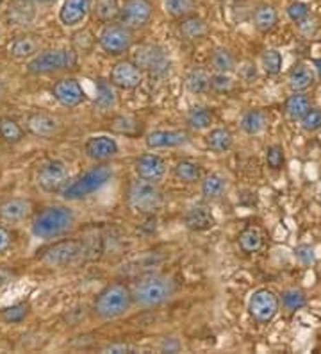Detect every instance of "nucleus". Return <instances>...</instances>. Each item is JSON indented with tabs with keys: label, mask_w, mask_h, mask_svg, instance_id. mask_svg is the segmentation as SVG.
I'll use <instances>...</instances> for the list:
<instances>
[{
	"label": "nucleus",
	"mask_w": 321,
	"mask_h": 354,
	"mask_svg": "<svg viewBox=\"0 0 321 354\" xmlns=\"http://www.w3.org/2000/svg\"><path fill=\"white\" fill-rule=\"evenodd\" d=\"M127 202H129L132 210L139 211V213H154L163 206V192L159 188V183L138 177V179L130 183Z\"/></svg>",
	"instance_id": "obj_6"
},
{
	"label": "nucleus",
	"mask_w": 321,
	"mask_h": 354,
	"mask_svg": "<svg viewBox=\"0 0 321 354\" xmlns=\"http://www.w3.org/2000/svg\"><path fill=\"white\" fill-rule=\"evenodd\" d=\"M32 204L27 199H9L0 206V219L8 224H20L31 215Z\"/></svg>",
	"instance_id": "obj_21"
},
{
	"label": "nucleus",
	"mask_w": 321,
	"mask_h": 354,
	"mask_svg": "<svg viewBox=\"0 0 321 354\" xmlns=\"http://www.w3.org/2000/svg\"><path fill=\"white\" fill-rule=\"evenodd\" d=\"M84 250L86 247L81 240H61L47 247L38 258L47 267H66L83 258Z\"/></svg>",
	"instance_id": "obj_9"
},
{
	"label": "nucleus",
	"mask_w": 321,
	"mask_h": 354,
	"mask_svg": "<svg viewBox=\"0 0 321 354\" xmlns=\"http://www.w3.org/2000/svg\"><path fill=\"white\" fill-rule=\"evenodd\" d=\"M93 14L100 22H113V20L120 17L118 0H96L95 6H93Z\"/></svg>",
	"instance_id": "obj_34"
},
{
	"label": "nucleus",
	"mask_w": 321,
	"mask_h": 354,
	"mask_svg": "<svg viewBox=\"0 0 321 354\" xmlns=\"http://www.w3.org/2000/svg\"><path fill=\"white\" fill-rule=\"evenodd\" d=\"M132 304L134 301H132V292L129 286L122 283H111L100 290L96 295L95 313L100 320L107 322V320L123 317Z\"/></svg>",
	"instance_id": "obj_3"
},
{
	"label": "nucleus",
	"mask_w": 321,
	"mask_h": 354,
	"mask_svg": "<svg viewBox=\"0 0 321 354\" xmlns=\"http://www.w3.org/2000/svg\"><path fill=\"white\" fill-rule=\"evenodd\" d=\"M154 14V8L150 0H125V4L120 8V22L129 29H143L150 23Z\"/></svg>",
	"instance_id": "obj_12"
},
{
	"label": "nucleus",
	"mask_w": 321,
	"mask_h": 354,
	"mask_svg": "<svg viewBox=\"0 0 321 354\" xmlns=\"http://www.w3.org/2000/svg\"><path fill=\"white\" fill-rule=\"evenodd\" d=\"M234 86V79L230 77V74H220V72H214L211 75V90L216 93H225L230 92Z\"/></svg>",
	"instance_id": "obj_43"
},
{
	"label": "nucleus",
	"mask_w": 321,
	"mask_h": 354,
	"mask_svg": "<svg viewBox=\"0 0 321 354\" xmlns=\"http://www.w3.org/2000/svg\"><path fill=\"white\" fill-rule=\"evenodd\" d=\"M239 77L243 79V81H247V83H252V81H256L257 79V66L256 63H243L241 65V68H239Z\"/></svg>",
	"instance_id": "obj_47"
},
{
	"label": "nucleus",
	"mask_w": 321,
	"mask_h": 354,
	"mask_svg": "<svg viewBox=\"0 0 321 354\" xmlns=\"http://www.w3.org/2000/svg\"><path fill=\"white\" fill-rule=\"evenodd\" d=\"M266 124H268V117H266L265 111L260 110H248L241 117V129L250 136L260 135L265 131Z\"/></svg>",
	"instance_id": "obj_30"
},
{
	"label": "nucleus",
	"mask_w": 321,
	"mask_h": 354,
	"mask_svg": "<svg viewBox=\"0 0 321 354\" xmlns=\"http://www.w3.org/2000/svg\"><path fill=\"white\" fill-rule=\"evenodd\" d=\"M166 13L174 18L191 17L196 9V0H165Z\"/></svg>",
	"instance_id": "obj_35"
},
{
	"label": "nucleus",
	"mask_w": 321,
	"mask_h": 354,
	"mask_svg": "<svg viewBox=\"0 0 321 354\" xmlns=\"http://www.w3.org/2000/svg\"><path fill=\"white\" fill-rule=\"evenodd\" d=\"M284 149L280 147V145H271V147H268V150H266V163H268V166L271 168V170H280L284 165Z\"/></svg>",
	"instance_id": "obj_44"
},
{
	"label": "nucleus",
	"mask_w": 321,
	"mask_h": 354,
	"mask_svg": "<svg viewBox=\"0 0 321 354\" xmlns=\"http://www.w3.org/2000/svg\"><path fill=\"white\" fill-rule=\"evenodd\" d=\"M211 66L214 72L220 74H230L236 70V57L234 54L230 52L229 48L218 47L211 56Z\"/></svg>",
	"instance_id": "obj_33"
},
{
	"label": "nucleus",
	"mask_w": 321,
	"mask_h": 354,
	"mask_svg": "<svg viewBox=\"0 0 321 354\" xmlns=\"http://www.w3.org/2000/svg\"><path fill=\"white\" fill-rule=\"evenodd\" d=\"M27 315H29V304L27 302H18V304H13V306L4 308L0 317H2V320H6L9 324H18L22 322Z\"/></svg>",
	"instance_id": "obj_41"
},
{
	"label": "nucleus",
	"mask_w": 321,
	"mask_h": 354,
	"mask_svg": "<svg viewBox=\"0 0 321 354\" xmlns=\"http://www.w3.org/2000/svg\"><path fill=\"white\" fill-rule=\"evenodd\" d=\"M132 61L147 74L163 75L169 70L172 59L165 48L156 43H143L132 52Z\"/></svg>",
	"instance_id": "obj_8"
},
{
	"label": "nucleus",
	"mask_w": 321,
	"mask_h": 354,
	"mask_svg": "<svg viewBox=\"0 0 321 354\" xmlns=\"http://www.w3.org/2000/svg\"><path fill=\"white\" fill-rule=\"evenodd\" d=\"M92 11V0H65L59 9V20L63 26L75 27L84 22Z\"/></svg>",
	"instance_id": "obj_18"
},
{
	"label": "nucleus",
	"mask_w": 321,
	"mask_h": 354,
	"mask_svg": "<svg viewBox=\"0 0 321 354\" xmlns=\"http://www.w3.org/2000/svg\"><path fill=\"white\" fill-rule=\"evenodd\" d=\"M280 310V299L277 293L268 288H260L253 292L248 299V313L256 322L268 324L277 317Z\"/></svg>",
	"instance_id": "obj_10"
},
{
	"label": "nucleus",
	"mask_w": 321,
	"mask_h": 354,
	"mask_svg": "<svg viewBox=\"0 0 321 354\" xmlns=\"http://www.w3.org/2000/svg\"><path fill=\"white\" fill-rule=\"evenodd\" d=\"M27 131L39 138H50L59 131V122L52 115L38 111L27 117Z\"/></svg>",
	"instance_id": "obj_20"
},
{
	"label": "nucleus",
	"mask_w": 321,
	"mask_h": 354,
	"mask_svg": "<svg viewBox=\"0 0 321 354\" xmlns=\"http://www.w3.org/2000/svg\"><path fill=\"white\" fill-rule=\"evenodd\" d=\"M109 81L120 90H134L143 83V70L134 61H118L111 70Z\"/></svg>",
	"instance_id": "obj_13"
},
{
	"label": "nucleus",
	"mask_w": 321,
	"mask_h": 354,
	"mask_svg": "<svg viewBox=\"0 0 321 354\" xmlns=\"http://www.w3.org/2000/svg\"><path fill=\"white\" fill-rule=\"evenodd\" d=\"M300 124H302V129L307 132H314L318 129H321V110L311 108L309 113L300 120Z\"/></svg>",
	"instance_id": "obj_45"
},
{
	"label": "nucleus",
	"mask_w": 321,
	"mask_h": 354,
	"mask_svg": "<svg viewBox=\"0 0 321 354\" xmlns=\"http://www.w3.org/2000/svg\"><path fill=\"white\" fill-rule=\"evenodd\" d=\"M239 247L247 254H253L260 250L262 247V235L259 229L256 228H247L241 235H239Z\"/></svg>",
	"instance_id": "obj_36"
},
{
	"label": "nucleus",
	"mask_w": 321,
	"mask_h": 354,
	"mask_svg": "<svg viewBox=\"0 0 321 354\" xmlns=\"http://www.w3.org/2000/svg\"><path fill=\"white\" fill-rule=\"evenodd\" d=\"M277 23H278V13L273 6L260 4L259 8L253 11V26H256V29L259 32L273 31Z\"/></svg>",
	"instance_id": "obj_25"
},
{
	"label": "nucleus",
	"mask_w": 321,
	"mask_h": 354,
	"mask_svg": "<svg viewBox=\"0 0 321 354\" xmlns=\"http://www.w3.org/2000/svg\"><path fill=\"white\" fill-rule=\"evenodd\" d=\"M227 192V179L220 174H209L202 181V195L204 201H218Z\"/></svg>",
	"instance_id": "obj_26"
},
{
	"label": "nucleus",
	"mask_w": 321,
	"mask_h": 354,
	"mask_svg": "<svg viewBox=\"0 0 321 354\" xmlns=\"http://www.w3.org/2000/svg\"><path fill=\"white\" fill-rule=\"evenodd\" d=\"M314 81H316V74L311 66L304 65V63L293 66L287 75V84L293 92H305L313 86Z\"/></svg>",
	"instance_id": "obj_22"
},
{
	"label": "nucleus",
	"mask_w": 321,
	"mask_h": 354,
	"mask_svg": "<svg viewBox=\"0 0 321 354\" xmlns=\"http://www.w3.org/2000/svg\"><path fill=\"white\" fill-rule=\"evenodd\" d=\"M178 32L187 41H196V39H202L207 36L209 26L205 23L204 18L191 14V17L183 18V22L178 26Z\"/></svg>",
	"instance_id": "obj_24"
},
{
	"label": "nucleus",
	"mask_w": 321,
	"mask_h": 354,
	"mask_svg": "<svg viewBox=\"0 0 321 354\" xmlns=\"http://www.w3.org/2000/svg\"><path fill=\"white\" fill-rule=\"evenodd\" d=\"M36 179H38L39 188L43 190V192H59V190H63L68 184V166H66L63 159H50V161L39 166Z\"/></svg>",
	"instance_id": "obj_11"
},
{
	"label": "nucleus",
	"mask_w": 321,
	"mask_h": 354,
	"mask_svg": "<svg viewBox=\"0 0 321 354\" xmlns=\"http://www.w3.org/2000/svg\"><path fill=\"white\" fill-rule=\"evenodd\" d=\"M134 170L138 174V177L147 181H154V183H159L163 181V177L166 175V163L165 159L157 154L147 153L141 154V156L136 159Z\"/></svg>",
	"instance_id": "obj_17"
},
{
	"label": "nucleus",
	"mask_w": 321,
	"mask_h": 354,
	"mask_svg": "<svg viewBox=\"0 0 321 354\" xmlns=\"http://www.w3.org/2000/svg\"><path fill=\"white\" fill-rule=\"evenodd\" d=\"M305 302H307V297L302 290L293 288L282 293V308L286 311L300 310V308L305 306Z\"/></svg>",
	"instance_id": "obj_40"
},
{
	"label": "nucleus",
	"mask_w": 321,
	"mask_h": 354,
	"mask_svg": "<svg viewBox=\"0 0 321 354\" xmlns=\"http://www.w3.org/2000/svg\"><path fill=\"white\" fill-rule=\"evenodd\" d=\"M75 226V213L66 206L45 208L32 222V235L41 240H54L72 231Z\"/></svg>",
	"instance_id": "obj_2"
},
{
	"label": "nucleus",
	"mask_w": 321,
	"mask_h": 354,
	"mask_svg": "<svg viewBox=\"0 0 321 354\" xmlns=\"http://www.w3.org/2000/svg\"><path fill=\"white\" fill-rule=\"evenodd\" d=\"M95 106L99 110L107 111L116 106V95H114L113 83L105 79H96V99Z\"/></svg>",
	"instance_id": "obj_31"
},
{
	"label": "nucleus",
	"mask_w": 321,
	"mask_h": 354,
	"mask_svg": "<svg viewBox=\"0 0 321 354\" xmlns=\"http://www.w3.org/2000/svg\"><path fill=\"white\" fill-rule=\"evenodd\" d=\"M9 245H11V235L8 229L0 226V254H4L9 249Z\"/></svg>",
	"instance_id": "obj_49"
},
{
	"label": "nucleus",
	"mask_w": 321,
	"mask_h": 354,
	"mask_svg": "<svg viewBox=\"0 0 321 354\" xmlns=\"http://www.w3.org/2000/svg\"><path fill=\"white\" fill-rule=\"evenodd\" d=\"M313 65H314V68H316L318 77L321 79V59H313Z\"/></svg>",
	"instance_id": "obj_50"
},
{
	"label": "nucleus",
	"mask_w": 321,
	"mask_h": 354,
	"mask_svg": "<svg viewBox=\"0 0 321 354\" xmlns=\"http://www.w3.org/2000/svg\"><path fill=\"white\" fill-rule=\"evenodd\" d=\"M311 108H313L311 99H309L307 95H304L302 92H295L293 95L287 97L286 104H284L286 117L289 118L291 122H300V120L309 113Z\"/></svg>",
	"instance_id": "obj_23"
},
{
	"label": "nucleus",
	"mask_w": 321,
	"mask_h": 354,
	"mask_svg": "<svg viewBox=\"0 0 321 354\" xmlns=\"http://www.w3.org/2000/svg\"><path fill=\"white\" fill-rule=\"evenodd\" d=\"M174 174L183 183L195 184L202 181V166H200V163L191 161V159H183L174 166Z\"/></svg>",
	"instance_id": "obj_29"
},
{
	"label": "nucleus",
	"mask_w": 321,
	"mask_h": 354,
	"mask_svg": "<svg viewBox=\"0 0 321 354\" xmlns=\"http://www.w3.org/2000/svg\"><path fill=\"white\" fill-rule=\"evenodd\" d=\"M84 153L90 159L99 163H104L107 159H113L114 156H118L120 153V147H118L116 140L111 138V136H93L84 145Z\"/></svg>",
	"instance_id": "obj_16"
},
{
	"label": "nucleus",
	"mask_w": 321,
	"mask_h": 354,
	"mask_svg": "<svg viewBox=\"0 0 321 354\" xmlns=\"http://www.w3.org/2000/svg\"><path fill=\"white\" fill-rule=\"evenodd\" d=\"M260 66L268 75L280 74V70H282V56L275 48L265 50L262 56H260Z\"/></svg>",
	"instance_id": "obj_39"
},
{
	"label": "nucleus",
	"mask_w": 321,
	"mask_h": 354,
	"mask_svg": "<svg viewBox=\"0 0 321 354\" xmlns=\"http://www.w3.org/2000/svg\"><path fill=\"white\" fill-rule=\"evenodd\" d=\"M214 122V113L209 108H195L187 115V126L195 131H204Z\"/></svg>",
	"instance_id": "obj_37"
},
{
	"label": "nucleus",
	"mask_w": 321,
	"mask_h": 354,
	"mask_svg": "<svg viewBox=\"0 0 321 354\" xmlns=\"http://www.w3.org/2000/svg\"><path fill=\"white\" fill-rule=\"evenodd\" d=\"M189 141V135L183 129H169V131H152L148 132L145 138V145L148 149H175V147H183Z\"/></svg>",
	"instance_id": "obj_14"
},
{
	"label": "nucleus",
	"mask_w": 321,
	"mask_h": 354,
	"mask_svg": "<svg viewBox=\"0 0 321 354\" xmlns=\"http://www.w3.org/2000/svg\"><path fill=\"white\" fill-rule=\"evenodd\" d=\"M296 258H298L300 263H304V265H311L314 263L316 256H314V249L311 245H298L295 249Z\"/></svg>",
	"instance_id": "obj_46"
},
{
	"label": "nucleus",
	"mask_w": 321,
	"mask_h": 354,
	"mask_svg": "<svg viewBox=\"0 0 321 354\" xmlns=\"http://www.w3.org/2000/svg\"><path fill=\"white\" fill-rule=\"evenodd\" d=\"M77 52L72 48H50L43 52L36 54L27 63V72L34 75L52 74V72L70 70L77 66Z\"/></svg>",
	"instance_id": "obj_5"
},
{
	"label": "nucleus",
	"mask_w": 321,
	"mask_h": 354,
	"mask_svg": "<svg viewBox=\"0 0 321 354\" xmlns=\"http://www.w3.org/2000/svg\"><path fill=\"white\" fill-rule=\"evenodd\" d=\"M0 138L6 144H18L23 138V129L14 122L13 118H2L0 120Z\"/></svg>",
	"instance_id": "obj_38"
},
{
	"label": "nucleus",
	"mask_w": 321,
	"mask_h": 354,
	"mask_svg": "<svg viewBox=\"0 0 321 354\" xmlns=\"http://www.w3.org/2000/svg\"><path fill=\"white\" fill-rule=\"evenodd\" d=\"M287 17L296 23V26H302L309 20L311 17V11H309V6L304 2H293V4L287 8Z\"/></svg>",
	"instance_id": "obj_42"
},
{
	"label": "nucleus",
	"mask_w": 321,
	"mask_h": 354,
	"mask_svg": "<svg viewBox=\"0 0 321 354\" xmlns=\"http://www.w3.org/2000/svg\"><path fill=\"white\" fill-rule=\"evenodd\" d=\"M184 224L191 231H207V229H211L216 224V220H214V215L211 211V208L207 204H204V202H200V204L191 206L186 211V215H184Z\"/></svg>",
	"instance_id": "obj_19"
},
{
	"label": "nucleus",
	"mask_w": 321,
	"mask_h": 354,
	"mask_svg": "<svg viewBox=\"0 0 321 354\" xmlns=\"http://www.w3.org/2000/svg\"><path fill=\"white\" fill-rule=\"evenodd\" d=\"M130 292H132V301L136 306L148 310V308L163 306L172 301L177 292V284L169 275L148 272V274L138 277Z\"/></svg>",
	"instance_id": "obj_1"
},
{
	"label": "nucleus",
	"mask_w": 321,
	"mask_h": 354,
	"mask_svg": "<svg viewBox=\"0 0 321 354\" xmlns=\"http://www.w3.org/2000/svg\"><path fill=\"white\" fill-rule=\"evenodd\" d=\"M34 2H52V0H34Z\"/></svg>",
	"instance_id": "obj_51"
},
{
	"label": "nucleus",
	"mask_w": 321,
	"mask_h": 354,
	"mask_svg": "<svg viewBox=\"0 0 321 354\" xmlns=\"http://www.w3.org/2000/svg\"><path fill=\"white\" fill-rule=\"evenodd\" d=\"M205 144H207V147L213 150V153L222 154L227 153V150L232 147V144H234V136H232V132H230L229 129H225V127H216V129H213V131L205 136Z\"/></svg>",
	"instance_id": "obj_27"
},
{
	"label": "nucleus",
	"mask_w": 321,
	"mask_h": 354,
	"mask_svg": "<svg viewBox=\"0 0 321 354\" xmlns=\"http://www.w3.org/2000/svg\"><path fill=\"white\" fill-rule=\"evenodd\" d=\"M134 347H130L129 344H109L102 349V353H134Z\"/></svg>",
	"instance_id": "obj_48"
},
{
	"label": "nucleus",
	"mask_w": 321,
	"mask_h": 354,
	"mask_svg": "<svg viewBox=\"0 0 321 354\" xmlns=\"http://www.w3.org/2000/svg\"><path fill=\"white\" fill-rule=\"evenodd\" d=\"M52 95L65 108H75V106H79L86 99L83 86L74 77H66L61 79V81H57L52 90Z\"/></svg>",
	"instance_id": "obj_15"
},
{
	"label": "nucleus",
	"mask_w": 321,
	"mask_h": 354,
	"mask_svg": "<svg viewBox=\"0 0 321 354\" xmlns=\"http://www.w3.org/2000/svg\"><path fill=\"white\" fill-rule=\"evenodd\" d=\"M184 86H186L187 92L193 93V95L205 93L207 90H211V74H209L205 68H193V70H189V74L186 75Z\"/></svg>",
	"instance_id": "obj_28"
},
{
	"label": "nucleus",
	"mask_w": 321,
	"mask_h": 354,
	"mask_svg": "<svg viewBox=\"0 0 321 354\" xmlns=\"http://www.w3.org/2000/svg\"><path fill=\"white\" fill-rule=\"evenodd\" d=\"M99 45L109 56H122V54L129 52L134 45V31L123 26L122 22H109L100 31Z\"/></svg>",
	"instance_id": "obj_7"
},
{
	"label": "nucleus",
	"mask_w": 321,
	"mask_h": 354,
	"mask_svg": "<svg viewBox=\"0 0 321 354\" xmlns=\"http://www.w3.org/2000/svg\"><path fill=\"white\" fill-rule=\"evenodd\" d=\"M113 166L107 165V163H100V165L93 166L87 172L79 175L77 179L66 184L65 188L61 190V195L65 197L66 201L86 199V197L100 192L105 184H109V181L113 179Z\"/></svg>",
	"instance_id": "obj_4"
},
{
	"label": "nucleus",
	"mask_w": 321,
	"mask_h": 354,
	"mask_svg": "<svg viewBox=\"0 0 321 354\" xmlns=\"http://www.w3.org/2000/svg\"><path fill=\"white\" fill-rule=\"evenodd\" d=\"M38 41L31 36H22V38H17L13 43L9 45V52L11 56L17 57V59H29V57H34L38 54Z\"/></svg>",
	"instance_id": "obj_32"
}]
</instances>
